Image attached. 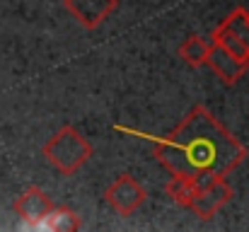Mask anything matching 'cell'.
<instances>
[{
  "label": "cell",
  "mask_w": 249,
  "mask_h": 232,
  "mask_svg": "<svg viewBox=\"0 0 249 232\" xmlns=\"http://www.w3.org/2000/svg\"><path fill=\"white\" fill-rule=\"evenodd\" d=\"M206 66L218 75V80L228 87L237 85L242 75L249 71V63L237 58L235 54H230L228 49H223L220 44L211 41V49H208V56H206Z\"/></svg>",
  "instance_id": "cell-5"
},
{
  "label": "cell",
  "mask_w": 249,
  "mask_h": 232,
  "mask_svg": "<svg viewBox=\"0 0 249 232\" xmlns=\"http://www.w3.org/2000/svg\"><path fill=\"white\" fill-rule=\"evenodd\" d=\"M41 153H44L46 162H49L53 169H58V172L66 174V177H71V174H75L85 162L92 157L94 150H92L89 141L85 138L78 128L63 126V128H58V131L44 143V150H41Z\"/></svg>",
  "instance_id": "cell-2"
},
{
  "label": "cell",
  "mask_w": 249,
  "mask_h": 232,
  "mask_svg": "<svg viewBox=\"0 0 249 232\" xmlns=\"http://www.w3.org/2000/svg\"><path fill=\"white\" fill-rule=\"evenodd\" d=\"M194 191H196V181L189 179V177H169V181L165 184V194L181 208L189 211V203L194 198Z\"/></svg>",
  "instance_id": "cell-10"
},
{
  "label": "cell",
  "mask_w": 249,
  "mask_h": 232,
  "mask_svg": "<svg viewBox=\"0 0 249 232\" xmlns=\"http://www.w3.org/2000/svg\"><path fill=\"white\" fill-rule=\"evenodd\" d=\"M34 230L44 232H75L80 230V218L71 211V208H56L51 206V211L34 225Z\"/></svg>",
  "instance_id": "cell-8"
},
{
  "label": "cell",
  "mask_w": 249,
  "mask_h": 232,
  "mask_svg": "<svg viewBox=\"0 0 249 232\" xmlns=\"http://www.w3.org/2000/svg\"><path fill=\"white\" fill-rule=\"evenodd\" d=\"M63 7L83 29H97L119 7V0H63Z\"/></svg>",
  "instance_id": "cell-6"
},
{
  "label": "cell",
  "mask_w": 249,
  "mask_h": 232,
  "mask_svg": "<svg viewBox=\"0 0 249 232\" xmlns=\"http://www.w3.org/2000/svg\"><path fill=\"white\" fill-rule=\"evenodd\" d=\"M145 138L153 143L155 160L172 177H189L196 184L228 177L249 155L247 148L201 104H196L169 136Z\"/></svg>",
  "instance_id": "cell-1"
},
{
  "label": "cell",
  "mask_w": 249,
  "mask_h": 232,
  "mask_svg": "<svg viewBox=\"0 0 249 232\" xmlns=\"http://www.w3.org/2000/svg\"><path fill=\"white\" fill-rule=\"evenodd\" d=\"M208 49H211V39L198 36V34H191V36H186V39L179 44V58H181L189 68H201V66H206Z\"/></svg>",
  "instance_id": "cell-9"
},
{
  "label": "cell",
  "mask_w": 249,
  "mask_h": 232,
  "mask_svg": "<svg viewBox=\"0 0 249 232\" xmlns=\"http://www.w3.org/2000/svg\"><path fill=\"white\" fill-rule=\"evenodd\" d=\"M232 196H235V191L225 181V177H213L208 181L196 184V191H194V198L189 203V211L198 220H211L225 203H230Z\"/></svg>",
  "instance_id": "cell-3"
},
{
  "label": "cell",
  "mask_w": 249,
  "mask_h": 232,
  "mask_svg": "<svg viewBox=\"0 0 249 232\" xmlns=\"http://www.w3.org/2000/svg\"><path fill=\"white\" fill-rule=\"evenodd\" d=\"M51 198L46 196V191H41L39 186H29L17 201H15V213L19 215V220H24L27 230H34V225L51 211Z\"/></svg>",
  "instance_id": "cell-7"
},
{
  "label": "cell",
  "mask_w": 249,
  "mask_h": 232,
  "mask_svg": "<svg viewBox=\"0 0 249 232\" xmlns=\"http://www.w3.org/2000/svg\"><path fill=\"white\" fill-rule=\"evenodd\" d=\"M148 198V191L138 184V179H133L131 174H121L116 177L114 184H109V189L104 191V201L109 203V208H114L119 215L128 218L133 215Z\"/></svg>",
  "instance_id": "cell-4"
},
{
  "label": "cell",
  "mask_w": 249,
  "mask_h": 232,
  "mask_svg": "<svg viewBox=\"0 0 249 232\" xmlns=\"http://www.w3.org/2000/svg\"><path fill=\"white\" fill-rule=\"evenodd\" d=\"M220 24H223L225 29H230V32L245 44V49L249 51V10H245V7H235Z\"/></svg>",
  "instance_id": "cell-11"
}]
</instances>
